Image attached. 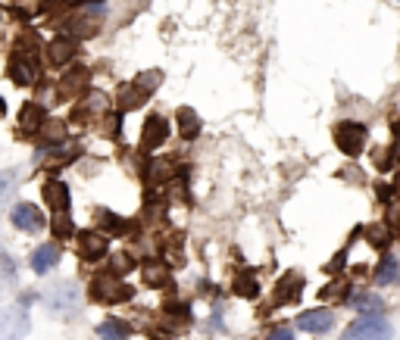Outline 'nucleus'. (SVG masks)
I'll return each instance as SVG.
<instances>
[{
  "label": "nucleus",
  "mask_w": 400,
  "mask_h": 340,
  "mask_svg": "<svg viewBox=\"0 0 400 340\" xmlns=\"http://www.w3.org/2000/svg\"><path fill=\"white\" fill-rule=\"evenodd\" d=\"M0 116H6V100L0 97Z\"/></svg>",
  "instance_id": "obj_43"
},
{
  "label": "nucleus",
  "mask_w": 400,
  "mask_h": 340,
  "mask_svg": "<svg viewBox=\"0 0 400 340\" xmlns=\"http://www.w3.org/2000/svg\"><path fill=\"white\" fill-rule=\"evenodd\" d=\"M391 237H394V234H391V228H388L385 222H372L369 228H366V241H369L372 247H379V250L388 247Z\"/></svg>",
  "instance_id": "obj_27"
},
{
  "label": "nucleus",
  "mask_w": 400,
  "mask_h": 340,
  "mask_svg": "<svg viewBox=\"0 0 400 340\" xmlns=\"http://www.w3.org/2000/svg\"><path fill=\"white\" fill-rule=\"evenodd\" d=\"M13 4H19V0H13Z\"/></svg>",
  "instance_id": "obj_46"
},
{
  "label": "nucleus",
  "mask_w": 400,
  "mask_h": 340,
  "mask_svg": "<svg viewBox=\"0 0 400 340\" xmlns=\"http://www.w3.org/2000/svg\"><path fill=\"white\" fill-rule=\"evenodd\" d=\"M88 294L94 303H125V300L131 297V287L122 278H116L113 272H100L91 278Z\"/></svg>",
  "instance_id": "obj_3"
},
{
  "label": "nucleus",
  "mask_w": 400,
  "mask_h": 340,
  "mask_svg": "<svg viewBox=\"0 0 400 340\" xmlns=\"http://www.w3.org/2000/svg\"><path fill=\"white\" fill-rule=\"evenodd\" d=\"M94 216H97V222H100L97 231H104L107 237H109V234L119 237V234H129V231H131V222H129V219H122L119 212H113V209H97Z\"/></svg>",
  "instance_id": "obj_18"
},
{
  "label": "nucleus",
  "mask_w": 400,
  "mask_h": 340,
  "mask_svg": "<svg viewBox=\"0 0 400 340\" xmlns=\"http://www.w3.org/2000/svg\"><path fill=\"white\" fill-rule=\"evenodd\" d=\"M269 340H294V331L291 328H276V331H269Z\"/></svg>",
  "instance_id": "obj_40"
},
{
  "label": "nucleus",
  "mask_w": 400,
  "mask_h": 340,
  "mask_svg": "<svg viewBox=\"0 0 400 340\" xmlns=\"http://www.w3.org/2000/svg\"><path fill=\"white\" fill-rule=\"evenodd\" d=\"M372 163L379 165V172H388V169H391V163H394V156H391L385 147H375V153H372Z\"/></svg>",
  "instance_id": "obj_36"
},
{
  "label": "nucleus",
  "mask_w": 400,
  "mask_h": 340,
  "mask_svg": "<svg viewBox=\"0 0 400 340\" xmlns=\"http://www.w3.org/2000/svg\"><path fill=\"white\" fill-rule=\"evenodd\" d=\"M63 4H85V0H63Z\"/></svg>",
  "instance_id": "obj_45"
},
{
  "label": "nucleus",
  "mask_w": 400,
  "mask_h": 340,
  "mask_svg": "<svg viewBox=\"0 0 400 340\" xmlns=\"http://www.w3.org/2000/svg\"><path fill=\"white\" fill-rule=\"evenodd\" d=\"M388 228H391V234H397L400 237V207H391V216H388V222H385Z\"/></svg>",
  "instance_id": "obj_38"
},
{
  "label": "nucleus",
  "mask_w": 400,
  "mask_h": 340,
  "mask_svg": "<svg viewBox=\"0 0 400 340\" xmlns=\"http://www.w3.org/2000/svg\"><path fill=\"white\" fill-rule=\"evenodd\" d=\"M366 141H369V131H366V125H360V122H341L338 128H335V144H338L341 153H347V156L363 153Z\"/></svg>",
  "instance_id": "obj_7"
},
{
  "label": "nucleus",
  "mask_w": 400,
  "mask_h": 340,
  "mask_svg": "<svg viewBox=\"0 0 400 340\" xmlns=\"http://www.w3.org/2000/svg\"><path fill=\"white\" fill-rule=\"evenodd\" d=\"M28 331V312L26 306H13V309L4 312V322H0V334H4V340H16L19 334H26Z\"/></svg>",
  "instance_id": "obj_16"
},
{
  "label": "nucleus",
  "mask_w": 400,
  "mask_h": 340,
  "mask_svg": "<svg viewBox=\"0 0 400 340\" xmlns=\"http://www.w3.org/2000/svg\"><path fill=\"white\" fill-rule=\"evenodd\" d=\"M301 290H303V278L297 272H288L285 278L276 284V303H291V300L301 297Z\"/></svg>",
  "instance_id": "obj_21"
},
{
  "label": "nucleus",
  "mask_w": 400,
  "mask_h": 340,
  "mask_svg": "<svg viewBox=\"0 0 400 340\" xmlns=\"http://www.w3.org/2000/svg\"><path fill=\"white\" fill-rule=\"evenodd\" d=\"M147 104V94L138 91L135 84H122L119 91H116V109L119 113H135V109H141Z\"/></svg>",
  "instance_id": "obj_19"
},
{
  "label": "nucleus",
  "mask_w": 400,
  "mask_h": 340,
  "mask_svg": "<svg viewBox=\"0 0 400 340\" xmlns=\"http://www.w3.org/2000/svg\"><path fill=\"white\" fill-rule=\"evenodd\" d=\"M394 278H397V263L391 256H385V259H382V265L375 268V284H382V287H385V284H394Z\"/></svg>",
  "instance_id": "obj_32"
},
{
  "label": "nucleus",
  "mask_w": 400,
  "mask_h": 340,
  "mask_svg": "<svg viewBox=\"0 0 400 340\" xmlns=\"http://www.w3.org/2000/svg\"><path fill=\"white\" fill-rule=\"evenodd\" d=\"M41 197L53 212H69V207H72V191H69V185L57 175L41 181Z\"/></svg>",
  "instance_id": "obj_10"
},
{
  "label": "nucleus",
  "mask_w": 400,
  "mask_h": 340,
  "mask_svg": "<svg viewBox=\"0 0 400 340\" xmlns=\"http://www.w3.org/2000/svg\"><path fill=\"white\" fill-rule=\"evenodd\" d=\"M344 259H347V253H338V256L328 263V272H341V268H344Z\"/></svg>",
  "instance_id": "obj_41"
},
{
  "label": "nucleus",
  "mask_w": 400,
  "mask_h": 340,
  "mask_svg": "<svg viewBox=\"0 0 400 340\" xmlns=\"http://www.w3.org/2000/svg\"><path fill=\"white\" fill-rule=\"evenodd\" d=\"M131 84H135L138 91H144L147 97H151V94H153V91L163 84V72H160V69H147V72H141V75H138Z\"/></svg>",
  "instance_id": "obj_29"
},
{
  "label": "nucleus",
  "mask_w": 400,
  "mask_h": 340,
  "mask_svg": "<svg viewBox=\"0 0 400 340\" xmlns=\"http://www.w3.org/2000/svg\"><path fill=\"white\" fill-rule=\"evenodd\" d=\"M232 290H234V297H244V300H254L256 294H260V287H256V281H254V275L250 272H241L238 278H234Z\"/></svg>",
  "instance_id": "obj_28"
},
{
  "label": "nucleus",
  "mask_w": 400,
  "mask_h": 340,
  "mask_svg": "<svg viewBox=\"0 0 400 340\" xmlns=\"http://www.w3.org/2000/svg\"><path fill=\"white\" fill-rule=\"evenodd\" d=\"M319 297L323 300H347L350 297V281L347 278H335L332 284H325V287L319 290Z\"/></svg>",
  "instance_id": "obj_31"
},
{
  "label": "nucleus",
  "mask_w": 400,
  "mask_h": 340,
  "mask_svg": "<svg viewBox=\"0 0 400 340\" xmlns=\"http://www.w3.org/2000/svg\"><path fill=\"white\" fill-rule=\"evenodd\" d=\"M104 122H107V134H109V138H119V131H122V113L107 116Z\"/></svg>",
  "instance_id": "obj_37"
},
{
  "label": "nucleus",
  "mask_w": 400,
  "mask_h": 340,
  "mask_svg": "<svg viewBox=\"0 0 400 340\" xmlns=\"http://www.w3.org/2000/svg\"><path fill=\"white\" fill-rule=\"evenodd\" d=\"M75 241H78V256L85 263H97L109 253V237L97 228H88V231H75Z\"/></svg>",
  "instance_id": "obj_8"
},
{
  "label": "nucleus",
  "mask_w": 400,
  "mask_h": 340,
  "mask_svg": "<svg viewBox=\"0 0 400 340\" xmlns=\"http://www.w3.org/2000/svg\"><path fill=\"white\" fill-rule=\"evenodd\" d=\"M6 78H10L16 88H31V84L41 82V62H38L35 53L13 50L10 60H6Z\"/></svg>",
  "instance_id": "obj_2"
},
{
  "label": "nucleus",
  "mask_w": 400,
  "mask_h": 340,
  "mask_svg": "<svg viewBox=\"0 0 400 340\" xmlns=\"http://www.w3.org/2000/svg\"><path fill=\"white\" fill-rule=\"evenodd\" d=\"M332 325H335V312L325 309V306H323V309H310V312L297 315V328L310 331V334H325Z\"/></svg>",
  "instance_id": "obj_15"
},
{
  "label": "nucleus",
  "mask_w": 400,
  "mask_h": 340,
  "mask_svg": "<svg viewBox=\"0 0 400 340\" xmlns=\"http://www.w3.org/2000/svg\"><path fill=\"white\" fill-rule=\"evenodd\" d=\"M47 228L53 231L57 241H69V237H75V222L69 212H53V219H47Z\"/></svg>",
  "instance_id": "obj_23"
},
{
  "label": "nucleus",
  "mask_w": 400,
  "mask_h": 340,
  "mask_svg": "<svg viewBox=\"0 0 400 340\" xmlns=\"http://www.w3.org/2000/svg\"><path fill=\"white\" fill-rule=\"evenodd\" d=\"M35 138L41 147H60L66 141V122L63 119H44V125L38 128Z\"/></svg>",
  "instance_id": "obj_17"
},
{
  "label": "nucleus",
  "mask_w": 400,
  "mask_h": 340,
  "mask_svg": "<svg viewBox=\"0 0 400 340\" xmlns=\"http://www.w3.org/2000/svg\"><path fill=\"white\" fill-rule=\"evenodd\" d=\"M375 194H379L382 203H391V200H394V187H388V185H379V187H375Z\"/></svg>",
  "instance_id": "obj_39"
},
{
  "label": "nucleus",
  "mask_w": 400,
  "mask_h": 340,
  "mask_svg": "<svg viewBox=\"0 0 400 340\" xmlns=\"http://www.w3.org/2000/svg\"><path fill=\"white\" fill-rule=\"evenodd\" d=\"M172 175H175V163H172L169 156H156V160H151L144 165L147 185H163V181H169Z\"/></svg>",
  "instance_id": "obj_20"
},
{
  "label": "nucleus",
  "mask_w": 400,
  "mask_h": 340,
  "mask_svg": "<svg viewBox=\"0 0 400 340\" xmlns=\"http://www.w3.org/2000/svg\"><path fill=\"white\" fill-rule=\"evenodd\" d=\"M13 185H16V175L13 172H0V207L13 197Z\"/></svg>",
  "instance_id": "obj_35"
},
{
  "label": "nucleus",
  "mask_w": 400,
  "mask_h": 340,
  "mask_svg": "<svg viewBox=\"0 0 400 340\" xmlns=\"http://www.w3.org/2000/svg\"><path fill=\"white\" fill-rule=\"evenodd\" d=\"M44 306L50 309V315L69 319V315H75L78 309H82V290H78L75 281H57L44 294Z\"/></svg>",
  "instance_id": "obj_1"
},
{
  "label": "nucleus",
  "mask_w": 400,
  "mask_h": 340,
  "mask_svg": "<svg viewBox=\"0 0 400 340\" xmlns=\"http://www.w3.org/2000/svg\"><path fill=\"white\" fill-rule=\"evenodd\" d=\"M0 278L4 281H16V263L6 250H0Z\"/></svg>",
  "instance_id": "obj_34"
},
{
  "label": "nucleus",
  "mask_w": 400,
  "mask_h": 340,
  "mask_svg": "<svg viewBox=\"0 0 400 340\" xmlns=\"http://www.w3.org/2000/svg\"><path fill=\"white\" fill-rule=\"evenodd\" d=\"M10 225L22 234H38L47 228V216L41 212L38 203L22 200V203H16V207H10Z\"/></svg>",
  "instance_id": "obj_4"
},
{
  "label": "nucleus",
  "mask_w": 400,
  "mask_h": 340,
  "mask_svg": "<svg viewBox=\"0 0 400 340\" xmlns=\"http://www.w3.org/2000/svg\"><path fill=\"white\" fill-rule=\"evenodd\" d=\"M75 53H78V47H75V41L69 35H60V38H53V41L47 44V62L57 66V69L69 66V62L75 60Z\"/></svg>",
  "instance_id": "obj_14"
},
{
  "label": "nucleus",
  "mask_w": 400,
  "mask_h": 340,
  "mask_svg": "<svg viewBox=\"0 0 400 340\" xmlns=\"http://www.w3.org/2000/svg\"><path fill=\"white\" fill-rule=\"evenodd\" d=\"M100 16H104V6H85L82 13L69 19V38H72V41L94 38L100 31Z\"/></svg>",
  "instance_id": "obj_9"
},
{
  "label": "nucleus",
  "mask_w": 400,
  "mask_h": 340,
  "mask_svg": "<svg viewBox=\"0 0 400 340\" xmlns=\"http://www.w3.org/2000/svg\"><path fill=\"white\" fill-rule=\"evenodd\" d=\"M166 141H169V122L163 116H151L144 122V128H141V150H144V153H153V150H160Z\"/></svg>",
  "instance_id": "obj_11"
},
{
  "label": "nucleus",
  "mask_w": 400,
  "mask_h": 340,
  "mask_svg": "<svg viewBox=\"0 0 400 340\" xmlns=\"http://www.w3.org/2000/svg\"><path fill=\"white\" fill-rule=\"evenodd\" d=\"M131 268H135V256H131V253L119 250V253H113V256H109V272H113L116 278H122V275H129Z\"/></svg>",
  "instance_id": "obj_30"
},
{
  "label": "nucleus",
  "mask_w": 400,
  "mask_h": 340,
  "mask_svg": "<svg viewBox=\"0 0 400 340\" xmlns=\"http://www.w3.org/2000/svg\"><path fill=\"white\" fill-rule=\"evenodd\" d=\"M151 340H169V337H163V334H153Z\"/></svg>",
  "instance_id": "obj_44"
},
{
  "label": "nucleus",
  "mask_w": 400,
  "mask_h": 340,
  "mask_svg": "<svg viewBox=\"0 0 400 340\" xmlns=\"http://www.w3.org/2000/svg\"><path fill=\"white\" fill-rule=\"evenodd\" d=\"M391 128H394V134L400 138V119H394V122H391Z\"/></svg>",
  "instance_id": "obj_42"
},
{
  "label": "nucleus",
  "mask_w": 400,
  "mask_h": 340,
  "mask_svg": "<svg viewBox=\"0 0 400 340\" xmlns=\"http://www.w3.org/2000/svg\"><path fill=\"white\" fill-rule=\"evenodd\" d=\"M169 265L166 263H144V284L147 287H166L169 284Z\"/></svg>",
  "instance_id": "obj_25"
},
{
  "label": "nucleus",
  "mask_w": 400,
  "mask_h": 340,
  "mask_svg": "<svg viewBox=\"0 0 400 340\" xmlns=\"http://www.w3.org/2000/svg\"><path fill=\"white\" fill-rule=\"evenodd\" d=\"M88 84H91V69L85 66H72L60 75L57 82V97L60 100H78L88 94Z\"/></svg>",
  "instance_id": "obj_5"
},
{
  "label": "nucleus",
  "mask_w": 400,
  "mask_h": 340,
  "mask_svg": "<svg viewBox=\"0 0 400 340\" xmlns=\"http://www.w3.org/2000/svg\"><path fill=\"white\" fill-rule=\"evenodd\" d=\"M175 122H178V134H182L185 141H194L200 134V116L194 113L191 106H182L175 113Z\"/></svg>",
  "instance_id": "obj_22"
},
{
  "label": "nucleus",
  "mask_w": 400,
  "mask_h": 340,
  "mask_svg": "<svg viewBox=\"0 0 400 340\" xmlns=\"http://www.w3.org/2000/svg\"><path fill=\"white\" fill-rule=\"evenodd\" d=\"M60 256H63L60 243H57V241H50V243H41V247L31 250L28 265H31V272H35V275H47L53 265L60 263Z\"/></svg>",
  "instance_id": "obj_12"
},
{
  "label": "nucleus",
  "mask_w": 400,
  "mask_h": 340,
  "mask_svg": "<svg viewBox=\"0 0 400 340\" xmlns=\"http://www.w3.org/2000/svg\"><path fill=\"white\" fill-rule=\"evenodd\" d=\"M97 334H100V340H129L131 328L125 325L122 319H104L97 328Z\"/></svg>",
  "instance_id": "obj_24"
},
{
  "label": "nucleus",
  "mask_w": 400,
  "mask_h": 340,
  "mask_svg": "<svg viewBox=\"0 0 400 340\" xmlns=\"http://www.w3.org/2000/svg\"><path fill=\"white\" fill-rule=\"evenodd\" d=\"M44 119H47V106H41L38 100H26V104L19 106L16 122H19V131L22 134H38V128L44 125Z\"/></svg>",
  "instance_id": "obj_13"
},
{
  "label": "nucleus",
  "mask_w": 400,
  "mask_h": 340,
  "mask_svg": "<svg viewBox=\"0 0 400 340\" xmlns=\"http://www.w3.org/2000/svg\"><path fill=\"white\" fill-rule=\"evenodd\" d=\"M382 306H385V303H382V300L379 297H372V294H360L357 300H354V309L357 312H382Z\"/></svg>",
  "instance_id": "obj_33"
},
{
  "label": "nucleus",
  "mask_w": 400,
  "mask_h": 340,
  "mask_svg": "<svg viewBox=\"0 0 400 340\" xmlns=\"http://www.w3.org/2000/svg\"><path fill=\"white\" fill-rule=\"evenodd\" d=\"M38 47H41V38H38L35 28L19 31V35H16V41H13V50H19V53H35V57H38Z\"/></svg>",
  "instance_id": "obj_26"
},
{
  "label": "nucleus",
  "mask_w": 400,
  "mask_h": 340,
  "mask_svg": "<svg viewBox=\"0 0 400 340\" xmlns=\"http://www.w3.org/2000/svg\"><path fill=\"white\" fill-rule=\"evenodd\" d=\"M394 337V331L385 319H375V315H366V319L354 322L347 331H344L341 340H391Z\"/></svg>",
  "instance_id": "obj_6"
}]
</instances>
